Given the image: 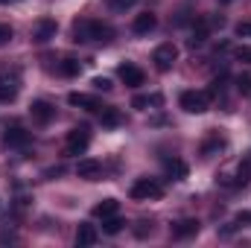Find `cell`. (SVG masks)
<instances>
[{
    "label": "cell",
    "instance_id": "1",
    "mask_svg": "<svg viewBox=\"0 0 251 248\" xmlns=\"http://www.w3.org/2000/svg\"><path fill=\"white\" fill-rule=\"evenodd\" d=\"M70 38H73L76 44H91V41L108 44V41L114 38V29H111L108 24L97 21V18H79V21H73V26H70Z\"/></svg>",
    "mask_w": 251,
    "mask_h": 248
},
{
    "label": "cell",
    "instance_id": "2",
    "mask_svg": "<svg viewBox=\"0 0 251 248\" xmlns=\"http://www.w3.org/2000/svg\"><path fill=\"white\" fill-rule=\"evenodd\" d=\"M128 196L134 201H158V198H164V184L158 178H137L128 187Z\"/></svg>",
    "mask_w": 251,
    "mask_h": 248
},
{
    "label": "cell",
    "instance_id": "3",
    "mask_svg": "<svg viewBox=\"0 0 251 248\" xmlns=\"http://www.w3.org/2000/svg\"><path fill=\"white\" fill-rule=\"evenodd\" d=\"M178 105L187 111V114H204L207 108H210V94L207 91H181V97H178Z\"/></svg>",
    "mask_w": 251,
    "mask_h": 248
},
{
    "label": "cell",
    "instance_id": "4",
    "mask_svg": "<svg viewBox=\"0 0 251 248\" xmlns=\"http://www.w3.org/2000/svg\"><path fill=\"white\" fill-rule=\"evenodd\" d=\"M88 146H91V128H88V125H73V128L67 131L64 152H67V155H82Z\"/></svg>",
    "mask_w": 251,
    "mask_h": 248
},
{
    "label": "cell",
    "instance_id": "5",
    "mask_svg": "<svg viewBox=\"0 0 251 248\" xmlns=\"http://www.w3.org/2000/svg\"><path fill=\"white\" fill-rule=\"evenodd\" d=\"M152 62H155V70H158V73H170V70L176 67V62H178V47H176L173 41L158 44L155 53H152Z\"/></svg>",
    "mask_w": 251,
    "mask_h": 248
},
{
    "label": "cell",
    "instance_id": "6",
    "mask_svg": "<svg viewBox=\"0 0 251 248\" xmlns=\"http://www.w3.org/2000/svg\"><path fill=\"white\" fill-rule=\"evenodd\" d=\"M56 32H59L56 18H38V21L32 24V41H35V44H47V41H53Z\"/></svg>",
    "mask_w": 251,
    "mask_h": 248
},
{
    "label": "cell",
    "instance_id": "7",
    "mask_svg": "<svg viewBox=\"0 0 251 248\" xmlns=\"http://www.w3.org/2000/svg\"><path fill=\"white\" fill-rule=\"evenodd\" d=\"M29 140H32V134L24 125H6V131H3V146L6 149H24V146H29Z\"/></svg>",
    "mask_w": 251,
    "mask_h": 248
},
{
    "label": "cell",
    "instance_id": "8",
    "mask_svg": "<svg viewBox=\"0 0 251 248\" xmlns=\"http://www.w3.org/2000/svg\"><path fill=\"white\" fill-rule=\"evenodd\" d=\"M199 228H201V222L193 219V216H187V219H178V222L170 225V237H173V240H190V237L199 234Z\"/></svg>",
    "mask_w": 251,
    "mask_h": 248
},
{
    "label": "cell",
    "instance_id": "9",
    "mask_svg": "<svg viewBox=\"0 0 251 248\" xmlns=\"http://www.w3.org/2000/svg\"><path fill=\"white\" fill-rule=\"evenodd\" d=\"M117 76H120V82L128 85V88H140V85L146 82V73H143L137 64H131V62L120 64V67H117Z\"/></svg>",
    "mask_w": 251,
    "mask_h": 248
},
{
    "label": "cell",
    "instance_id": "10",
    "mask_svg": "<svg viewBox=\"0 0 251 248\" xmlns=\"http://www.w3.org/2000/svg\"><path fill=\"white\" fill-rule=\"evenodd\" d=\"M18 91H21V82H18V73L12 70H3L0 73V102H12L15 97H18Z\"/></svg>",
    "mask_w": 251,
    "mask_h": 248
},
{
    "label": "cell",
    "instance_id": "11",
    "mask_svg": "<svg viewBox=\"0 0 251 248\" xmlns=\"http://www.w3.org/2000/svg\"><path fill=\"white\" fill-rule=\"evenodd\" d=\"M29 117H32L35 123L47 125L53 117H56V108H53L47 99H32V102H29Z\"/></svg>",
    "mask_w": 251,
    "mask_h": 248
},
{
    "label": "cell",
    "instance_id": "12",
    "mask_svg": "<svg viewBox=\"0 0 251 248\" xmlns=\"http://www.w3.org/2000/svg\"><path fill=\"white\" fill-rule=\"evenodd\" d=\"M67 105H73V108H85V111H100V108H102V99H100V97H91V94H79V91H73V94H67Z\"/></svg>",
    "mask_w": 251,
    "mask_h": 248
},
{
    "label": "cell",
    "instance_id": "13",
    "mask_svg": "<svg viewBox=\"0 0 251 248\" xmlns=\"http://www.w3.org/2000/svg\"><path fill=\"white\" fill-rule=\"evenodd\" d=\"M76 175L85 178V181H97V178L102 175V164H100L97 158H82V161L76 164Z\"/></svg>",
    "mask_w": 251,
    "mask_h": 248
},
{
    "label": "cell",
    "instance_id": "14",
    "mask_svg": "<svg viewBox=\"0 0 251 248\" xmlns=\"http://www.w3.org/2000/svg\"><path fill=\"white\" fill-rule=\"evenodd\" d=\"M76 246L79 248H88V246H97V240H100V231L91 225V222H79L76 225Z\"/></svg>",
    "mask_w": 251,
    "mask_h": 248
},
{
    "label": "cell",
    "instance_id": "15",
    "mask_svg": "<svg viewBox=\"0 0 251 248\" xmlns=\"http://www.w3.org/2000/svg\"><path fill=\"white\" fill-rule=\"evenodd\" d=\"M225 146H228L225 134H219V131H210V134L201 140V155H204V158H213V155H219Z\"/></svg>",
    "mask_w": 251,
    "mask_h": 248
},
{
    "label": "cell",
    "instance_id": "16",
    "mask_svg": "<svg viewBox=\"0 0 251 248\" xmlns=\"http://www.w3.org/2000/svg\"><path fill=\"white\" fill-rule=\"evenodd\" d=\"M164 170H167V175L173 178V181H184L190 175V167H187V161H181V158H164Z\"/></svg>",
    "mask_w": 251,
    "mask_h": 248
},
{
    "label": "cell",
    "instance_id": "17",
    "mask_svg": "<svg viewBox=\"0 0 251 248\" xmlns=\"http://www.w3.org/2000/svg\"><path fill=\"white\" fill-rule=\"evenodd\" d=\"M155 26H158V15H152V12L134 15V21H131V32L134 35H149Z\"/></svg>",
    "mask_w": 251,
    "mask_h": 248
},
{
    "label": "cell",
    "instance_id": "18",
    "mask_svg": "<svg viewBox=\"0 0 251 248\" xmlns=\"http://www.w3.org/2000/svg\"><path fill=\"white\" fill-rule=\"evenodd\" d=\"M161 105H164V97H161V94H137V97L131 99V108H137V111L161 108Z\"/></svg>",
    "mask_w": 251,
    "mask_h": 248
},
{
    "label": "cell",
    "instance_id": "19",
    "mask_svg": "<svg viewBox=\"0 0 251 248\" xmlns=\"http://www.w3.org/2000/svg\"><path fill=\"white\" fill-rule=\"evenodd\" d=\"M114 213H120V201H117V198H102V201L94 204V216H97V219H108V216H114Z\"/></svg>",
    "mask_w": 251,
    "mask_h": 248
},
{
    "label": "cell",
    "instance_id": "20",
    "mask_svg": "<svg viewBox=\"0 0 251 248\" xmlns=\"http://www.w3.org/2000/svg\"><path fill=\"white\" fill-rule=\"evenodd\" d=\"M100 123L105 125V128H117V125L123 123V114L117 108H111V105H102L100 108Z\"/></svg>",
    "mask_w": 251,
    "mask_h": 248
},
{
    "label": "cell",
    "instance_id": "21",
    "mask_svg": "<svg viewBox=\"0 0 251 248\" xmlns=\"http://www.w3.org/2000/svg\"><path fill=\"white\" fill-rule=\"evenodd\" d=\"M56 70H59V76H64V79H73V76L82 73V64L76 62V59H62Z\"/></svg>",
    "mask_w": 251,
    "mask_h": 248
},
{
    "label": "cell",
    "instance_id": "22",
    "mask_svg": "<svg viewBox=\"0 0 251 248\" xmlns=\"http://www.w3.org/2000/svg\"><path fill=\"white\" fill-rule=\"evenodd\" d=\"M123 228H126V222L120 219V216H117V213H114V216H108V219H102V231H105L108 237H114V234H120Z\"/></svg>",
    "mask_w": 251,
    "mask_h": 248
},
{
    "label": "cell",
    "instance_id": "23",
    "mask_svg": "<svg viewBox=\"0 0 251 248\" xmlns=\"http://www.w3.org/2000/svg\"><path fill=\"white\" fill-rule=\"evenodd\" d=\"M237 91H240L243 97H251V76L249 73H240V76H237Z\"/></svg>",
    "mask_w": 251,
    "mask_h": 248
},
{
    "label": "cell",
    "instance_id": "24",
    "mask_svg": "<svg viewBox=\"0 0 251 248\" xmlns=\"http://www.w3.org/2000/svg\"><path fill=\"white\" fill-rule=\"evenodd\" d=\"M234 35L251 41V21H240V24H234Z\"/></svg>",
    "mask_w": 251,
    "mask_h": 248
},
{
    "label": "cell",
    "instance_id": "25",
    "mask_svg": "<svg viewBox=\"0 0 251 248\" xmlns=\"http://www.w3.org/2000/svg\"><path fill=\"white\" fill-rule=\"evenodd\" d=\"M105 3H108L111 12H126V9H131L137 0H105Z\"/></svg>",
    "mask_w": 251,
    "mask_h": 248
},
{
    "label": "cell",
    "instance_id": "26",
    "mask_svg": "<svg viewBox=\"0 0 251 248\" xmlns=\"http://www.w3.org/2000/svg\"><path fill=\"white\" fill-rule=\"evenodd\" d=\"M91 85H94V91H111V79L108 76H94Z\"/></svg>",
    "mask_w": 251,
    "mask_h": 248
},
{
    "label": "cell",
    "instance_id": "27",
    "mask_svg": "<svg viewBox=\"0 0 251 248\" xmlns=\"http://www.w3.org/2000/svg\"><path fill=\"white\" fill-rule=\"evenodd\" d=\"M12 35H15V29H12L9 24H3V21H0V47H6V44L12 41Z\"/></svg>",
    "mask_w": 251,
    "mask_h": 248
},
{
    "label": "cell",
    "instance_id": "28",
    "mask_svg": "<svg viewBox=\"0 0 251 248\" xmlns=\"http://www.w3.org/2000/svg\"><path fill=\"white\" fill-rule=\"evenodd\" d=\"M146 234H152V225H146V222H137V228H134V237H146Z\"/></svg>",
    "mask_w": 251,
    "mask_h": 248
},
{
    "label": "cell",
    "instance_id": "29",
    "mask_svg": "<svg viewBox=\"0 0 251 248\" xmlns=\"http://www.w3.org/2000/svg\"><path fill=\"white\" fill-rule=\"evenodd\" d=\"M237 59H240V62H249V64H251V47H240V50H237Z\"/></svg>",
    "mask_w": 251,
    "mask_h": 248
},
{
    "label": "cell",
    "instance_id": "30",
    "mask_svg": "<svg viewBox=\"0 0 251 248\" xmlns=\"http://www.w3.org/2000/svg\"><path fill=\"white\" fill-rule=\"evenodd\" d=\"M0 3H18V0H0Z\"/></svg>",
    "mask_w": 251,
    "mask_h": 248
},
{
    "label": "cell",
    "instance_id": "31",
    "mask_svg": "<svg viewBox=\"0 0 251 248\" xmlns=\"http://www.w3.org/2000/svg\"><path fill=\"white\" fill-rule=\"evenodd\" d=\"M219 3H231V0H219Z\"/></svg>",
    "mask_w": 251,
    "mask_h": 248
}]
</instances>
